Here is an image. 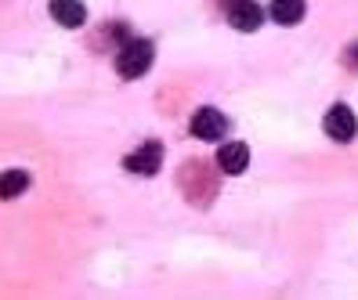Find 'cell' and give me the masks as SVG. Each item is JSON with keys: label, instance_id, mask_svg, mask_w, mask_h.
Returning a JSON list of instances; mask_svg holds the SVG:
<instances>
[{"label": "cell", "instance_id": "obj_1", "mask_svg": "<svg viewBox=\"0 0 358 300\" xmlns=\"http://www.w3.org/2000/svg\"><path fill=\"white\" fill-rule=\"evenodd\" d=\"M152 58H156V51H152L149 40H131L127 48H120V55H116V69H120L123 80H138L141 73H149Z\"/></svg>", "mask_w": 358, "mask_h": 300}, {"label": "cell", "instance_id": "obj_2", "mask_svg": "<svg viewBox=\"0 0 358 300\" xmlns=\"http://www.w3.org/2000/svg\"><path fill=\"white\" fill-rule=\"evenodd\" d=\"M322 127H326V134L333 141H341V145L355 141V134H358V120H355V113L348 109V105H333V109L326 113V120H322Z\"/></svg>", "mask_w": 358, "mask_h": 300}, {"label": "cell", "instance_id": "obj_3", "mask_svg": "<svg viewBox=\"0 0 358 300\" xmlns=\"http://www.w3.org/2000/svg\"><path fill=\"white\" fill-rule=\"evenodd\" d=\"M127 163V170L131 174H141V178H152L156 170H159V163H163V145L159 141H145L141 148H134V152L123 159Z\"/></svg>", "mask_w": 358, "mask_h": 300}, {"label": "cell", "instance_id": "obj_4", "mask_svg": "<svg viewBox=\"0 0 358 300\" xmlns=\"http://www.w3.org/2000/svg\"><path fill=\"white\" fill-rule=\"evenodd\" d=\"M224 131H228V120L217 109H199L192 116V138H199V141H217V138H224Z\"/></svg>", "mask_w": 358, "mask_h": 300}, {"label": "cell", "instance_id": "obj_5", "mask_svg": "<svg viewBox=\"0 0 358 300\" xmlns=\"http://www.w3.org/2000/svg\"><path fill=\"white\" fill-rule=\"evenodd\" d=\"M228 22L239 33H254L264 22V11H261V4H254V0H236L231 11H228Z\"/></svg>", "mask_w": 358, "mask_h": 300}, {"label": "cell", "instance_id": "obj_6", "mask_svg": "<svg viewBox=\"0 0 358 300\" xmlns=\"http://www.w3.org/2000/svg\"><path fill=\"white\" fill-rule=\"evenodd\" d=\"M217 166L224 170V174H243V170L250 166V148H246L243 141H228V145H221Z\"/></svg>", "mask_w": 358, "mask_h": 300}, {"label": "cell", "instance_id": "obj_7", "mask_svg": "<svg viewBox=\"0 0 358 300\" xmlns=\"http://www.w3.org/2000/svg\"><path fill=\"white\" fill-rule=\"evenodd\" d=\"M51 18L62 22L66 29H80L83 18H87V11H83L80 0H51Z\"/></svg>", "mask_w": 358, "mask_h": 300}, {"label": "cell", "instance_id": "obj_8", "mask_svg": "<svg viewBox=\"0 0 358 300\" xmlns=\"http://www.w3.org/2000/svg\"><path fill=\"white\" fill-rule=\"evenodd\" d=\"M271 18L279 26H297L304 18V0H271Z\"/></svg>", "mask_w": 358, "mask_h": 300}, {"label": "cell", "instance_id": "obj_9", "mask_svg": "<svg viewBox=\"0 0 358 300\" xmlns=\"http://www.w3.org/2000/svg\"><path fill=\"white\" fill-rule=\"evenodd\" d=\"M26 188H29V174H22V170H8L4 181H0V196L15 199V196H22Z\"/></svg>", "mask_w": 358, "mask_h": 300}, {"label": "cell", "instance_id": "obj_10", "mask_svg": "<svg viewBox=\"0 0 358 300\" xmlns=\"http://www.w3.org/2000/svg\"><path fill=\"white\" fill-rule=\"evenodd\" d=\"M351 58H355V62H358V51H355V55H351Z\"/></svg>", "mask_w": 358, "mask_h": 300}]
</instances>
